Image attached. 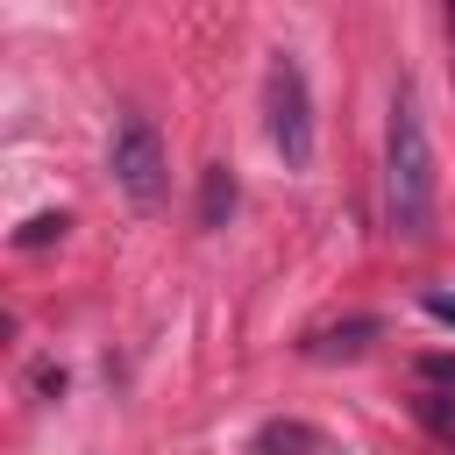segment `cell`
<instances>
[{
	"mask_svg": "<svg viewBox=\"0 0 455 455\" xmlns=\"http://www.w3.org/2000/svg\"><path fill=\"white\" fill-rule=\"evenodd\" d=\"M427 313H434V320H455V299H448V291H434V299H427Z\"/></svg>",
	"mask_w": 455,
	"mask_h": 455,
	"instance_id": "9c48e42d",
	"label": "cell"
},
{
	"mask_svg": "<svg viewBox=\"0 0 455 455\" xmlns=\"http://www.w3.org/2000/svg\"><path fill=\"white\" fill-rule=\"evenodd\" d=\"M263 135L284 156V171L313 164V85H306V64L291 50H277L263 64Z\"/></svg>",
	"mask_w": 455,
	"mask_h": 455,
	"instance_id": "7a4b0ae2",
	"label": "cell"
},
{
	"mask_svg": "<svg viewBox=\"0 0 455 455\" xmlns=\"http://www.w3.org/2000/svg\"><path fill=\"white\" fill-rule=\"evenodd\" d=\"M64 228H71L64 213H36V220L21 228V249H36V242H50V235H64Z\"/></svg>",
	"mask_w": 455,
	"mask_h": 455,
	"instance_id": "ba28073f",
	"label": "cell"
},
{
	"mask_svg": "<svg viewBox=\"0 0 455 455\" xmlns=\"http://www.w3.org/2000/svg\"><path fill=\"white\" fill-rule=\"evenodd\" d=\"M370 334H377V320H355V327H341V334H320L313 348H341V355H355V348H363Z\"/></svg>",
	"mask_w": 455,
	"mask_h": 455,
	"instance_id": "52a82bcc",
	"label": "cell"
},
{
	"mask_svg": "<svg viewBox=\"0 0 455 455\" xmlns=\"http://www.w3.org/2000/svg\"><path fill=\"white\" fill-rule=\"evenodd\" d=\"M256 455H334V441L320 427H306V419H270L256 434Z\"/></svg>",
	"mask_w": 455,
	"mask_h": 455,
	"instance_id": "277c9868",
	"label": "cell"
},
{
	"mask_svg": "<svg viewBox=\"0 0 455 455\" xmlns=\"http://www.w3.org/2000/svg\"><path fill=\"white\" fill-rule=\"evenodd\" d=\"M448 36H455V0H448Z\"/></svg>",
	"mask_w": 455,
	"mask_h": 455,
	"instance_id": "30bf717a",
	"label": "cell"
},
{
	"mask_svg": "<svg viewBox=\"0 0 455 455\" xmlns=\"http://www.w3.org/2000/svg\"><path fill=\"white\" fill-rule=\"evenodd\" d=\"M434 142H427V121H419V100L398 92L391 100V128H384V213H391V235L405 242H427L434 235Z\"/></svg>",
	"mask_w": 455,
	"mask_h": 455,
	"instance_id": "6da1fadb",
	"label": "cell"
},
{
	"mask_svg": "<svg viewBox=\"0 0 455 455\" xmlns=\"http://www.w3.org/2000/svg\"><path fill=\"white\" fill-rule=\"evenodd\" d=\"M235 171L228 164H213L206 171V185H199V228H228V213H235Z\"/></svg>",
	"mask_w": 455,
	"mask_h": 455,
	"instance_id": "5b68a950",
	"label": "cell"
},
{
	"mask_svg": "<svg viewBox=\"0 0 455 455\" xmlns=\"http://www.w3.org/2000/svg\"><path fill=\"white\" fill-rule=\"evenodd\" d=\"M419 384H427V391H419L427 412L441 419V405H455V355H427V363H419Z\"/></svg>",
	"mask_w": 455,
	"mask_h": 455,
	"instance_id": "8992f818",
	"label": "cell"
},
{
	"mask_svg": "<svg viewBox=\"0 0 455 455\" xmlns=\"http://www.w3.org/2000/svg\"><path fill=\"white\" fill-rule=\"evenodd\" d=\"M107 164H114V185L128 192V206H142V213L164 206V192H171V149H164V135H156L149 114H121Z\"/></svg>",
	"mask_w": 455,
	"mask_h": 455,
	"instance_id": "3957f363",
	"label": "cell"
}]
</instances>
